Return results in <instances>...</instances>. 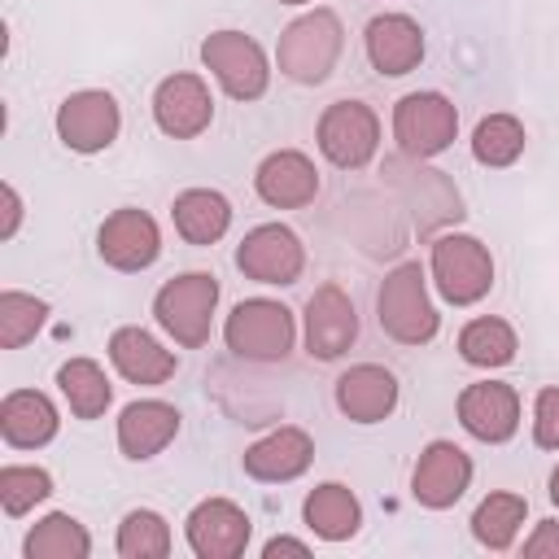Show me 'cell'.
<instances>
[{"label":"cell","mask_w":559,"mask_h":559,"mask_svg":"<svg viewBox=\"0 0 559 559\" xmlns=\"http://www.w3.org/2000/svg\"><path fill=\"white\" fill-rule=\"evenodd\" d=\"M472 148H476V157H480L485 166H507V162L520 157V148H524V131H520L515 118L493 114V118H485V122L476 127Z\"/></svg>","instance_id":"obj_29"},{"label":"cell","mask_w":559,"mask_h":559,"mask_svg":"<svg viewBox=\"0 0 559 559\" xmlns=\"http://www.w3.org/2000/svg\"><path fill=\"white\" fill-rule=\"evenodd\" d=\"M459 415H463V428L480 441H507L515 432V419H520V402L507 384H472L463 397H459Z\"/></svg>","instance_id":"obj_13"},{"label":"cell","mask_w":559,"mask_h":559,"mask_svg":"<svg viewBox=\"0 0 559 559\" xmlns=\"http://www.w3.org/2000/svg\"><path fill=\"white\" fill-rule=\"evenodd\" d=\"M389 175H393V183L402 188V197L415 205L424 231H432V227H441V223H450V218L463 214V210H459V192H454L437 170H424V166L406 170L402 162H389Z\"/></svg>","instance_id":"obj_14"},{"label":"cell","mask_w":559,"mask_h":559,"mask_svg":"<svg viewBox=\"0 0 559 559\" xmlns=\"http://www.w3.org/2000/svg\"><path fill=\"white\" fill-rule=\"evenodd\" d=\"M288 4H301V0H288Z\"/></svg>","instance_id":"obj_39"},{"label":"cell","mask_w":559,"mask_h":559,"mask_svg":"<svg viewBox=\"0 0 559 559\" xmlns=\"http://www.w3.org/2000/svg\"><path fill=\"white\" fill-rule=\"evenodd\" d=\"M454 127H459V114L437 92H415L393 114V135H397V144H402L406 157H432V153H441L454 140Z\"/></svg>","instance_id":"obj_2"},{"label":"cell","mask_w":559,"mask_h":559,"mask_svg":"<svg viewBox=\"0 0 559 559\" xmlns=\"http://www.w3.org/2000/svg\"><path fill=\"white\" fill-rule=\"evenodd\" d=\"M467 476H472L467 454L454 450L450 441H437V445H428V454H424L419 467H415V493H419V502H428V507H450V502L463 493Z\"/></svg>","instance_id":"obj_17"},{"label":"cell","mask_w":559,"mask_h":559,"mask_svg":"<svg viewBox=\"0 0 559 559\" xmlns=\"http://www.w3.org/2000/svg\"><path fill=\"white\" fill-rule=\"evenodd\" d=\"M100 258L114 262L118 271H140L157 258V227L140 210H118L100 227Z\"/></svg>","instance_id":"obj_12"},{"label":"cell","mask_w":559,"mask_h":559,"mask_svg":"<svg viewBox=\"0 0 559 559\" xmlns=\"http://www.w3.org/2000/svg\"><path fill=\"white\" fill-rule=\"evenodd\" d=\"M550 493H555V502H559V472H555V480H550Z\"/></svg>","instance_id":"obj_38"},{"label":"cell","mask_w":559,"mask_h":559,"mask_svg":"<svg viewBox=\"0 0 559 559\" xmlns=\"http://www.w3.org/2000/svg\"><path fill=\"white\" fill-rule=\"evenodd\" d=\"M57 131L79 153L105 148L118 135V105H114V96H105V92H79V96H70L61 105V114H57Z\"/></svg>","instance_id":"obj_10"},{"label":"cell","mask_w":559,"mask_h":559,"mask_svg":"<svg viewBox=\"0 0 559 559\" xmlns=\"http://www.w3.org/2000/svg\"><path fill=\"white\" fill-rule=\"evenodd\" d=\"M358 332V319H354V306L345 301L341 288H319L306 306V341H310V354L319 358H336L341 349H349Z\"/></svg>","instance_id":"obj_11"},{"label":"cell","mask_w":559,"mask_h":559,"mask_svg":"<svg viewBox=\"0 0 559 559\" xmlns=\"http://www.w3.org/2000/svg\"><path fill=\"white\" fill-rule=\"evenodd\" d=\"M240 271L249 280H262V284H293L297 271H301V245L288 227H258L245 236L240 253H236Z\"/></svg>","instance_id":"obj_9"},{"label":"cell","mask_w":559,"mask_h":559,"mask_svg":"<svg viewBox=\"0 0 559 559\" xmlns=\"http://www.w3.org/2000/svg\"><path fill=\"white\" fill-rule=\"evenodd\" d=\"M227 218H231V210H227V201L218 197V192H183L179 201H175V227L183 231V240H192V245H210V240H218L223 231H227Z\"/></svg>","instance_id":"obj_25"},{"label":"cell","mask_w":559,"mask_h":559,"mask_svg":"<svg viewBox=\"0 0 559 559\" xmlns=\"http://www.w3.org/2000/svg\"><path fill=\"white\" fill-rule=\"evenodd\" d=\"M188 537H192L197 555H236L249 537V524L231 502H205L192 511Z\"/></svg>","instance_id":"obj_22"},{"label":"cell","mask_w":559,"mask_h":559,"mask_svg":"<svg viewBox=\"0 0 559 559\" xmlns=\"http://www.w3.org/2000/svg\"><path fill=\"white\" fill-rule=\"evenodd\" d=\"M57 380H61V393L70 397V411H74L79 419H96V415L109 406V384H105V376H100L96 362L74 358V362L61 367Z\"/></svg>","instance_id":"obj_26"},{"label":"cell","mask_w":559,"mask_h":559,"mask_svg":"<svg viewBox=\"0 0 559 559\" xmlns=\"http://www.w3.org/2000/svg\"><path fill=\"white\" fill-rule=\"evenodd\" d=\"M319 179H314V166L301 157V153H275L262 162L258 170V192L262 201L280 205V210H293V205H306L314 197Z\"/></svg>","instance_id":"obj_19"},{"label":"cell","mask_w":559,"mask_h":559,"mask_svg":"<svg viewBox=\"0 0 559 559\" xmlns=\"http://www.w3.org/2000/svg\"><path fill=\"white\" fill-rule=\"evenodd\" d=\"M432 271H437V288L454 306H467V301L485 297L489 280H493V262H489L485 245L472 240V236H441L432 245Z\"/></svg>","instance_id":"obj_3"},{"label":"cell","mask_w":559,"mask_h":559,"mask_svg":"<svg viewBox=\"0 0 559 559\" xmlns=\"http://www.w3.org/2000/svg\"><path fill=\"white\" fill-rule=\"evenodd\" d=\"M44 493H48V476L39 467H4L0 472V502L9 515H22Z\"/></svg>","instance_id":"obj_33"},{"label":"cell","mask_w":559,"mask_h":559,"mask_svg":"<svg viewBox=\"0 0 559 559\" xmlns=\"http://www.w3.org/2000/svg\"><path fill=\"white\" fill-rule=\"evenodd\" d=\"M4 205H9V223H4V236H9L13 223H17V197H13V188H4Z\"/></svg>","instance_id":"obj_37"},{"label":"cell","mask_w":559,"mask_h":559,"mask_svg":"<svg viewBox=\"0 0 559 559\" xmlns=\"http://www.w3.org/2000/svg\"><path fill=\"white\" fill-rule=\"evenodd\" d=\"M550 546H559V533H555V528H546L542 537H533V542H528V555H542V550H550Z\"/></svg>","instance_id":"obj_36"},{"label":"cell","mask_w":559,"mask_h":559,"mask_svg":"<svg viewBox=\"0 0 559 559\" xmlns=\"http://www.w3.org/2000/svg\"><path fill=\"white\" fill-rule=\"evenodd\" d=\"M336 402H341V411H345L349 419L376 424V419H384V415L393 411L397 384H393V376H389L384 367H354L349 376H341Z\"/></svg>","instance_id":"obj_18"},{"label":"cell","mask_w":559,"mask_h":559,"mask_svg":"<svg viewBox=\"0 0 559 559\" xmlns=\"http://www.w3.org/2000/svg\"><path fill=\"white\" fill-rule=\"evenodd\" d=\"M520 520H524V502L511 498V493H493V498L476 511V533H480V542H489V546H507Z\"/></svg>","instance_id":"obj_32"},{"label":"cell","mask_w":559,"mask_h":559,"mask_svg":"<svg viewBox=\"0 0 559 559\" xmlns=\"http://www.w3.org/2000/svg\"><path fill=\"white\" fill-rule=\"evenodd\" d=\"M376 114L358 100H341L323 114L319 122V148L336 162V166H362L376 153Z\"/></svg>","instance_id":"obj_8"},{"label":"cell","mask_w":559,"mask_h":559,"mask_svg":"<svg viewBox=\"0 0 559 559\" xmlns=\"http://www.w3.org/2000/svg\"><path fill=\"white\" fill-rule=\"evenodd\" d=\"M380 323L406 345H419V341H428L437 332V314L428 306L419 266H397L384 280V288H380Z\"/></svg>","instance_id":"obj_5"},{"label":"cell","mask_w":559,"mask_h":559,"mask_svg":"<svg viewBox=\"0 0 559 559\" xmlns=\"http://www.w3.org/2000/svg\"><path fill=\"white\" fill-rule=\"evenodd\" d=\"M306 520H310L323 537H345V533H354V524H358V502L349 498V489H341V485H323V489L310 493V502H306Z\"/></svg>","instance_id":"obj_28"},{"label":"cell","mask_w":559,"mask_h":559,"mask_svg":"<svg viewBox=\"0 0 559 559\" xmlns=\"http://www.w3.org/2000/svg\"><path fill=\"white\" fill-rule=\"evenodd\" d=\"M459 349H463V358L476 362V367H502V362H511V354H515V332H511L502 319H476V323L463 328Z\"/></svg>","instance_id":"obj_27"},{"label":"cell","mask_w":559,"mask_h":559,"mask_svg":"<svg viewBox=\"0 0 559 559\" xmlns=\"http://www.w3.org/2000/svg\"><path fill=\"white\" fill-rule=\"evenodd\" d=\"M227 345L245 358H284L293 345V319L275 301H245L227 319Z\"/></svg>","instance_id":"obj_6"},{"label":"cell","mask_w":559,"mask_h":559,"mask_svg":"<svg viewBox=\"0 0 559 559\" xmlns=\"http://www.w3.org/2000/svg\"><path fill=\"white\" fill-rule=\"evenodd\" d=\"M537 445H559V389L537 397Z\"/></svg>","instance_id":"obj_35"},{"label":"cell","mask_w":559,"mask_h":559,"mask_svg":"<svg viewBox=\"0 0 559 559\" xmlns=\"http://www.w3.org/2000/svg\"><path fill=\"white\" fill-rule=\"evenodd\" d=\"M175 428H179V415L166 402H135L118 419V441L131 459H148L175 437Z\"/></svg>","instance_id":"obj_21"},{"label":"cell","mask_w":559,"mask_h":559,"mask_svg":"<svg viewBox=\"0 0 559 559\" xmlns=\"http://www.w3.org/2000/svg\"><path fill=\"white\" fill-rule=\"evenodd\" d=\"M26 555H31V559H44V555H57V559H66V555H87V537H83V528H79L70 515H48V520L31 533Z\"/></svg>","instance_id":"obj_30"},{"label":"cell","mask_w":559,"mask_h":559,"mask_svg":"<svg viewBox=\"0 0 559 559\" xmlns=\"http://www.w3.org/2000/svg\"><path fill=\"white\" fill-rule=\"evenodd\" d=\"M306 463H310V441H306V432H297V428H280L275 437H266L262 445H253V450L245 454V467H249L253 476H262V480H288V476H297Z\"/></svg>","instance_id":"obj_24"},{"label":"cell","mask_w":559,"mask_h":559,"mask_svg":"<svg viewBox=\"0 0 559 559\" xmlns=\"http://www.w3.org/2000/svg\"><path fill=\"white\" fill-rule=\"evenodd\" d=\"M44 323V301L26 297V293H4L0 297V345L17 349L26 336H35V328Z\"/></svg>","instance_id":"obj_31"},{"label":"cell","mask_w":559,"mask_h":559,"mask_svg":"<svg viewBox=\"0 0 559 559\" xmlns=\"http://www.w3.org/2000/svg\"><path fill=\"white\" fill-rule=\"evenodd\" d=\"M336 52H341V22L328 9H319V13H310V17H301V22H293L284 31V39H280V70L288 79L319 83V79H328Z\"/></svg>","instance_id":"obj_1"},{"label":"cell","mask_w":559,"mask_h":559,"mask_svg":"<svg viewBox=\"0 0 559 559\" xmlns=\"http://www.w3.org/2000/svg\"><path fill=\"white\" fill-rule=\"evenodd\" d=\"M201 57H205V66L218 74V83L231 96H240V100L262 96V87H266V61H262V48L253 39H245L240 31L210 35L205 48H201Z\"/></svg>","instance_id":"obj_7"},{"label":"cell","mask_w":559,"mask_h":559,"mask_svg":"<svg viewBox=\"0 0 559 559\" xmlns=\"http://www.w3.org/2000/svg\"><path fill=\"white\" fill-rule=\"evenodd\" d=\"M109 358H114V367H118L127 380H135V384H162V380L175 371V358H170L148 332H140V328L114 332Z\"/></svg>","instance_id":"obj_20"},{"label":"cell","mask_w":559,"mask_h":559,"mask_svg":"<svg viewBox=\"0 0 559 559\" xmlns=\"http://www.w3.org/2000/svg\"><path fill=\"white\" fill-rule=\"evenodd\" d=\"M0 428L9 445H44L57 432V411L44 393H9L0 406Z\"/></svg>","instance_id":"obj_23"},{"label":"cell","mask_w":559,"mask_h":559,"mask_svg":"<svg viewBox=\"0 0 559 559\" xmlns=\"http://www.w3.org/2000/svg\"><path fill=\"white\" fill-rule=\"evenodd\" d=\"M118 550H122V555H162V550H166V528H162V520L148 515V511H135V515L122 524Z\"/></svg>","instance_id":"obj_34"},{"label":"cell","mask_w":559,"mask_h":559,"mask_svg":"<svg viewBox=\"0 0 559 559\" xmlns=\"http://www.w3.org/2000/svg\"><path fill=\"white\" fill-rule=\"evenodd\" d=\"M218 284L210 275H183L170 280L157 293V319L179 345H201L210 336V314H214Z\"/></svg>","instance_id":"obj_4"},{"label":"cell","mask_w":559,"mask_h":559,"mask_svg":"<svg viewBox=\"0 0 559 559\" xmlns=\"http://www.w3.org/2000/svg\"><path fill=\"white\" fill-rule=\"evenodd\" d=\"M367 52H371V66L380 74H406L419 66L424 57V35L411 17H376L367 26Z\"/></svg>","instance_id":"obj_15"},{"label":"cell","mask_w":559,"mask_h":559,"mask_svg":"<svg viewBox=\"0 0 559 559\" xmlns=\"http://www.w3.org/2000/svg\"><path fill=\"white\" fill-rule=\"evenodd\" d=\"M153 109H157L162 131H170V135L183 140V135H197V131L210 122V92L201 87V79L175 74V79H166V83L157 87Z\"/></svg>","instance_id":"obj_16"}]
</instances>
